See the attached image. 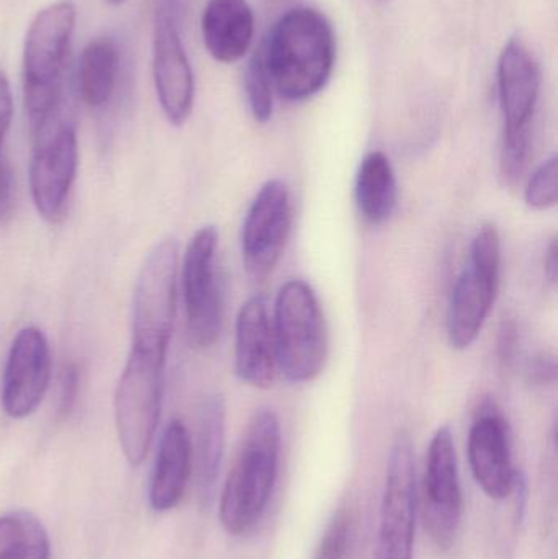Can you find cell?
Here are the masks:
<instances>
[{"label":"cell","mask_w":558,"mask_h":559,"mask_svg":"<svg viewBox=\"0 0 558 559\" xmlns=\"http://www.w3.org/2000/svg\"><path fill=\"white\" fill-rule=\"evenodd\" d=\"M281 449L277 414L268 407L256 411L219 498V522L231 537H245L264 518L277 483Z\"/></svg>","instance_id":"cell-2"},{"label":"cell","mask_w":558,"mask_h":559,"mask_svg":"<svg viewBox=\"0 0 558 559\" xmlns=\"http://www.w3.org/2000/svg\"><path fill=\"white\" fill-rule=\"evenodd\" d=\"M29 160V192L38 215L49 225L64 222L79 167V141L74 124L56 114L35 133Z\"/></svg>","instance_id":"cell-8"},{"label":"cell","mask_w":558,"mask_h":559,"mask_svg":"<svg viewBox=\"0 0 558 559\" xmlns=\"http://www.w3.org/2000/svg\"><path fill=\"white\" fill-rule=\"evenodd\" d=\"M51 542L38 518L26 511L0 518V559H49Z\"/></svg>","instance_id":"cell-23"},{"label":"cell","mask_w":558,"mask_h":559,"mask_svg":"<svg viewBox=\"0 0 558 559\" xmlns=\"http://www.w3.org/2000/svg\"><path fill=\"white\" fill-rule=\"evenodd\" d=\"M416 502L415 450L412 437L402 430L387 460L373 559H413Z\"/></svg>","instance_id":"cell-10"},{"label":"cell","mask_w":558,"mask_h":559,"mask_svg":"<svg viewBox=\"0 0 558 559\" xmlns=\"http://www.w3.org/2000/svg\"><path fill=\"white\" fill-rule=\"evenodd\" d=\"M544 275L547 282L556 285L558 278V245L557 238L550 239L546 249V258H544Z\"/></svg>","instance_id":"cell-32"},{"label":"cell","mask_w":558,"mask_h":559,"mask_svg":"<svg viewBox=\"0 0 558 559\" xmlns=\"http://www.w3.org/2000/svg\"><path fill=\"white\" fill-rule=\"evenodd\" d=\"M179 246L164 239L151 249L133 292L131 348L167 357L177 309Z\"/></svg>","instance_id":"cell-7"},{"label":"cell","mask_w":558,"mask_h":559,"mask_svg":"<svg viewBox=\"0 0 558 559\" xmlns=\"http://www.w3.org/2000/svg\"><path fill=\"white\" fill-rule=\"evenodd\" d=\"M51 380V348L41 329L26 325L20 329L10 345L3 370L2 401L3 411L12 419H25L32 416Z\"/></svg>","instance_id":"cell-14"},{"label":"cell","mask_w":558,"mask_h":559,"mask_svg":"<svg viewBox=\"0 0 558 559\" xmlns=\"http://www.w3.org/2000/svg\"><path fill=\"white\" fill-rule=\"evenodd\" d=\"M354 519L347 511L333 515L327 525L314 559H347L354 544Z\"/></svg>","instance_id":"cell-26"},{"label":"cell","mask_w":558,"mask_h":559,"mask_svg":"<svg viewBox=\"0 0 558 559\" xmlns=\"http://www.w3.org/2000/svg\"><path fill=\"white\" fill-rule=\"evenodd\" d=\"M468 463L478 488L495 501L513 495L518 472L511 459V440L503 414L487 404L478 409L468 432Z\"/></svg>","instance_id":"cell-15"},{"label":"cell","mask_w":558,"mask_h":559,"mask_svg":"<svg viewBox=\"0 0 558 559\" xmlns=\"http://www.w3.org/2000/svg\"><path fill=\"white\" fill-rule=\"evenodd\" d=\"M192 439L180 420H173L164 430L150 485L153 511H173L182 501L192 475Z\"/></svg>","instance_id":"cell-19"},{"label":"cell","mask_w":558,"mask_h":559,"mask_svg":"<svg viewBox=\"0 0 558 559\" xmlns=\"http://www.w3.org/2000/svg\"><path fill=\"white\" fill-rule=\"evenodd\" d=\"M518 345H520V335H518V325L514 319L504 318L498 331L497 354L503 370H510L517 361Z\"/></svg>","instance_id":"cell-27"},{"label":"cell","mask_w":558,"mask_h":559,"mask_svg":"<svg viewBox=\"0 0 558 559\" xmlns=\"http://www.w3.org/2000/svg\"><path fill=\"white\" fill-rule=\"evenodd\" d=\"M225 401L219 394H210L200 404L199 414H197L195 442L192 443L197 492L203 508L210 506L215 496L223 453H225Z\"/></svg>","instance_id":"cell-20"},{"label":"cell","mask_w":558,"mask_h":559,"mask_svg":"<svg viewBox=\"0 0 558 559\" xmlns=\"http://www.w3.org/2000/svg\"><path fill=\"white\" fill-rule=\"evenodd\" d=\"M356 202L360 215L373 226L392 218L399 203V183L392 163L382 151H370L360 160L356 177Z\"/></svg>","instance_id":"cell-21"},{"label":"cell","mask_w":558,"mask_h":559,"mask_svg":"<svg viewBox=\"0 0 558 559\" xmlns=\"http://www.w3.org/2000/svg\"><path fill=\"white\" fill-rule=\"evenodd\" d=\"M78 10L69 0L36 13L23 46V97L33 133L58 111Z\"/></svg>","instance_id":"cell-3"},{"label":"cell","mask_w":558,"mask_h":559,"mask_svg":"<svg viewBox=\"0 0 558 559\" xmlns=\"http://www.w3.org/2000/svg\"><path fill=\"white\" fill-rule=\"evenodd\" d=\"M501 274V238L494 223H482L472 238L471 258L452 289L449 344L455 350L474 345L497 301Z\"/></svg>","instance_id":"cell-5"},{"label":"cell","mask_w":558,"mask_h":559,"mask_svg":"<svg viewBox=\"0 0 558 559\" xmlns=\"http://www.w3.org/2000/svg\"><path fill=\"white\" fill-rule=\"evenodd\" d=\"M79 383H81V374L75 364H68L62 368L61 377H59V403L58 409L61 416L71 413L78 401Z\"/></svg>","instance_id":"cell-29"},{"label":"cell","mask_w":558,"mask_h":559,"mask_svg":"<svg viewBox=\"0 0 558 559\" xmlns=\"http://www.w3.org/2000/svg\"><path fill=\"white\" fill-rule=\"evenodd\" d=\"M12 118V88H10V82L9 79H7L5 72L0 71V159L5 156V154H3V143H5L7 134H9Z\"/></svg>","instance_id":"cell-31"},{"label":"cell","mask_w":558,"mask_h":559,"mask_svg":"<svg viewBox=\"0 0 558 559\" xmlns=\"http://www.w3.org/2000/svg\"><path fill=\"white\" fill-rule=\"evenodd\" d=\"M245 91L252 118L261 124L271 121L274 115V85L265 66L262 45L246 66Z\"/></svg>","instance_id":"cell-24"},{"label":"cell","mask_w":558,"mask_h":559,"mask_svg":"<svg viewBox=\"0 0 558 559\" xmlns=\"http://www.w3.org/2000/svg\"><path fill=\"white\" fill-rule=\"evenodd\" d=\"M541 66L521 39H510L498 59V98L503 136L533 134L541 94Z\"/></svg>","instance_id":"cell-16"},{"label":"cell","mask_w":558,"mask_h":559,"mask_svg":"<svg viewBox=\"0 0 558 559\" xmlns=\"http://www.w3.org/2000/svg\"><path fill=\"white\" fill-rule=\"evenodd\" d=\"M527 381L533 386H553L557 381V360L556 355L549 352H541L531 358L526 368Z\"/></svg>","instance_id":"cell-28"},{"label":"cell","mask_w":558,"mask_h":559,"mask_svg":"<svg viewBox=\"0 0 558 559\" xmlns=\"http://www.w3.org/2000/svg\"><path fill=\"white\" fill-rule=\"evenodd\" d=\"M166 357L131 348L115 391V424L124 459L140 466L156 436Z\"/></svg>","instance_id":"cell-6"},{"label":"cell","mask_w":558,"mask_h":559,"mask_svg":"<svg viewBox=\"0 0 558 559\" xmlns=\"http://www.w3.org/2000/svg\"><path fill=\"white\" fill-rule=\"evenodd\" d=\"M524 202L536 212L556 209L558 202L557 156H550L531 174L526 187H524Z\"/></svg>","instance_id":"cell-25"},{"label":"cell","mask_w":558,"mask_h":559,"mask_svg":"<svg viewBox=\"0 0 558 559\" xmlns=\"http://www.w3.org/2000/svg\"><path fill=\"white\" fill-rule=\"evenodd\" d=\"M118 48L110 36L92 38L79 58V94L85 105L102 108L110 102L117 87Z\"/></svg>","instance_id":"cell-22"},{"label":"cell","mask_w":558,"mask_h":559,"mask_svg":"<svg viewBox=\"0 0 558 559\" xmlns=\"http://www.w3.org/2000/svg\"><path fill=\"white\" fill-rule=\"evenodd\" d=\"M153 79L157 100L174 127H183L195 102V79L180 36L176 7L164 0L156 12L153 36Z\"/></svg>","instance_id":"cell-13"},{"label":"cell","mask_w":558,"mask_h":559,"mask_svg":"<svg viewBox=\"0 0 558 559\" xmlns=\"http://www.w3.org/2000/svg\"><path fill=\"white\" fill-rule=\"evenodd\" d=\"M464 498L459 478L458 453L449 427H439L426 456L423 521L432 544L449 550L461 528Z\"/></svg>","instance_id":"cell-12"},{"label":"cell","mask_w":558,"mask_h":559,"mask_svg":"<svg viewBox=\"0 0 558 559\" xmlns=\"http://www.w3.org/2000/svg\"><path fill=\"white\" fill-rule=\"evenodd\" d=\"M236 377L249 386L268 390L277 377L274 328L264 296H251L239 309L235 334Z\"/></svg>","instance_id":"cell-17"},{"label":"cell","mask_w":558,"mask_h":559,"mask_svg":"<svg viewBox=\"0 0 558 559\" xmlns=\"http://www.w3.org/2000/svg\"><path fill=\"white\" fill-rule=\"evenodd\" d=\"M15 209V179L5 156L0 159V226L9 223Z\"/></svg>","instance_id":"cell-30"},{"label":"cell","mask_w":558,"mask_h":559,"mask_svg":"<svg viewBox=\"0 0 558 559\" xmlns=\"http://www.w3.org/2000/svg\"><path fill=\"white\" fill-rule=\"evenodd\" d=\"M200 28L210 56L223 64H233L251 48L254 12L248 0H209Z\"/></svg>","instance_id":"cell-18"},{"label":"cell","mask_w":558,"mask_h":559,"mask_svg":"<svg viewBox=\"0 0 558 559\" xmlns=\"http://www.w3.org/2000/svg\"><path fill=\"white\" fill-rule=\"evenodd\" d=\"M105 2L110 3V5H121V3L127 2V0H105Z\"/></svg>","instance_id":"cell-33"},{"label":"cell","mask_w":558,"mask_h":559,"mask_svg":"<svg viewBox=\"0 0 558 559\" xmlns=\"http://www.w3.org/2000/svg\"><path fill=\"white\" fill-rule=\"evenodd\" d=\"M218 231L203 226L190 239L182 264L183 306L190 347L206 350L222 334L223 299L216 271Z\"/></svg>","instance_id":"cell-9"},{"label":"cell","mask_w":558,"mask_h":559,"mask_svg":"<svg viewBox=\"0 0 558 559\" xmlns=\"http://www.w3.org/2000/svg\"><path fill=\"white\" fill-rule=\"evenodd\" d=\"M278 371L290 383H311L324 370L328 332L314 289L304 280H288L278 289L274 316Z\"/></svg>","instance_id":"cell-4"},{"label":"cell","mask_w":558,"mask_h":559,"mask_svg":"<svg viewBox=\"0 0 558 559\" xmlns=\"http://www.w3.org/2000/svg\"><path fill=\"white\" fill-rule=\"evenodd\" d=\"M274 91L301 102L327 87L336 61V38L320 10L297 7L278 19L262 45Z\"/></svg>","instance_id":"cell-1"},{"label":"cell","mask_w":558,"mask_h":559,"mask_svg":"<svg viewBox=\"0 0 558 559\" xmlns=\"http://www.w3.org/2000/svg\"><path fill=\"white\" fill-rule=\"evenodd\" d=\"M292 219L294 205L287 183L281 179L268 180L256 193L242 225V262L254 282L271 277L281 262Z\"/></svg>","instance_id":"cell-11"}]
</instances>
